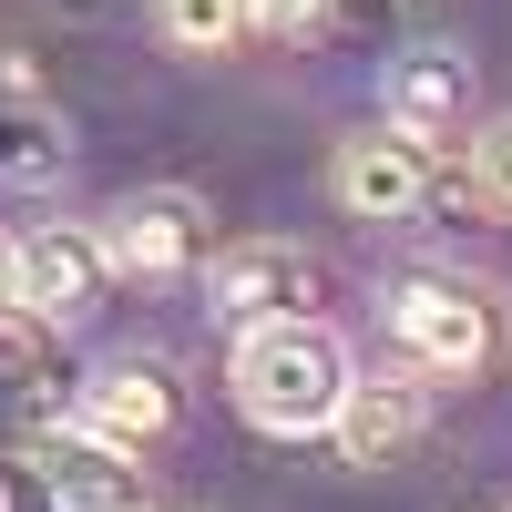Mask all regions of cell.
<instances>
[{
    "mask_svg": "<svg viewBox=\"0 0 512 512\" xmlns=\"http://www.w3.org/2000/svg\"><path fill=\"white\" fill-rule=\"evenodd\" d=\"M205 308H216V328H277V318H308L318 308V256L287 246V236H246L226 246L216 267H205Z\"/></svg>",
    "mask_w": 512,
    "mask_h": 512,
    "instance_id": "3957f363",
    "label": "cell"
},
{
    "mask_svg": "<svg viewBox=\"0 0 512 512\" xmlns=\"http://www.w3.org/2000/svg\"><path fill=\"white\" fill-rule=\"evenodd\" d=\"M410 441H420V379H359L349 410H338V451L369 472V461H390Z\"/></svg>",
    "mask_w": 512,
    "mask_h": 512,
    "instance_id": "7c38bea8",
    "label": "cell"
},
{
    "mask_svg": "<svg viewBox=\"0 0 512 512\" xmlns=\"http://www.w3.org/2000/svg\"><path fill=\"white\" fill-rule=\"evenodd\" d=\"M103 287H113V246H103V226H41V236L11 246V297H21V308H41V318H62V328L93 318Z\"/></svg>",
    "mask_w": 512,
    "mask_h": 512,
    "instance_id": "5b68a950",
    "label": "cell"
},
{
    "mask_svg": "<svg viewBox=\"0 0 512 512\" xmlns=\"http://www.w3.org/2000/svg\"><path fill=\"white\" fill-rule=\"evenodd\" d=\"M103 246H113L123 277H175V267H195V256H205V205L175 195V185L123 195L113 216H103Z\"/></svg>",
    "mask_w": 512,
    "mask_h": 512,
    "instance_id": "52a82bcc",
    "label": "cell"
},
{
    "mask_svg": "<svg viewBox=\"0 0 512 512\" xmlns=\"http://www.w3.org/2000/svg\"><path fill=\"white\" fill-rule=\"evenodd\" d=\"M338 21V0H256V31H277V41H308Z\"/></svg>",
    "mask_w": 512,
    "mask_h": 512,
    "instance_id": "2e32d148",
    "label": "cell"
},
{
    "mask_svg": "<svg viewBox=\"0 0 512 512\" xmlns=\"http://www.w3.org/2000/svg\"><path fill=\"white\" fill-rule=\"evenodd\" d=\"M349 390H359V359H349V338L318 328V318H277V328L236 338V410L256 431H277V441L338 431Z\"/></svg>",
    "mask_w": 512,
    "mask_h": 512,
    "instance_id": "6da1fadb",
    "label": "cell"
},
{
    "mask_svg": "<svg viewBox=\"0 0 512 512\" xmlns=\"http://www.w3.org/2000/svg\"><path fill=\"white\" fill-rule=\"evenodd\" d=\"M328 185H338V205H349L359 226H400V216L431 205V144H420L410 123H369V134L338 144Z\"/></svg>",
    "mask_w": 512,
    "mask_h": 512,
    "instance_id": "277c9868",
    "label": "cell"
},
{
    "mask_svg": "<svg viewBox=\"0 0 512 512\" xmlns=\"http://www.w3.org/2000/svg\"><path fill=\"white\" fill-rule=\"evenodd\" d=\"M400 11H410V0H338V21H369V31H379V21H400Z\"/></svg>",
    "mask_w": 512,
    "mask_h": 512,
    "instance_id": "e0dca14e",
    "label": "cell"
},
{
    "mask_svg": "<svg viewBox=\"0 0 512 512\" xmlns=\"http://www.w3.org/2000/svg\"><path fill=\"white\" fill-rule=\"evenodd\" d=\"M390 338L420 359V369H482L492 359V297L472 287V277H451V267H420V277H400L390 287Z\"/></svg>",
    "mask_w": 512,
    "mask_h": 512,
    "instance_id": "7a4b0ae2",
    "label": "cell"
},
{
    "mask_svg": "<svg viewBox=\"0 0 512 512\" xmlns=\"http://www.w3.org/2000/svg\"><path fill=\"white\" fill-rule=\"evenodd\" d=\"M472 185H482V205H502V216H512V113L482 123V144H472Z\"/></svg>",
    "mask_w": 512,
    "mask_h": 512,
    "instance_id": "9a60e30c",
    "label": "cell"
},
{
    "mask_svg": "<svg viewBox=\"0 0 512 512\" xmlns=\"http://www.w3.org/2000/svg\"><path fill=\"white\" fill-rule=\"evenodd\" d=\"M93 431H113V441H164L175 431V369L164 359H103L93 379H82V400H72Z\"/></svg>",
    "mask_w": 512,
    "mask_h": 512,
    "instance_id": "ba28073f",
    "label": "cell"
},
{
    "mask_svg": "<svg viewBox=\"0 0 512 512\" xmlns=\"http://www.w3.org/2000/svg\"><path fill=\"white\" fill-rule=\"evenodd\" d=\"M0 379H11L21 400H82V379L62 369V318H41V308H21V297H0Z\"/></svg>",
    "mask_w": 512,
    "mask_h": 512,
    "instance_id": "8fae6325",
    "label": "cell"
},
{
    "mask_svg": "<svg viewBox=\"0 0 512 512\" xmlns=\"http://www.w3.org/2000/svg\"><path fill=\"white\" fill-rule=\"evenodd\" d=\"M62 11H72V21H103V11H113V0H62Z\"/></svg>",
    "mask_w": 512,
    "mask_h": 512,
    "instance_id": "ac0fdd59",
    "label": "cell"
},
{
    "mask_svg": "<svg viewBox=\"0 0 512 512\" xmlns=\"http://www.w3.org/2000/svg\"><path fill=\"white\" fill-rule=\"evenodd\" d=\"M0 512H72L62 482L41 472V451H11V461H0Z\"/></svg>",
    "mask_w": 512,
    "mask_h": 512,
    "instance_id": "5bb4252c",
    "label": "cell"
},
{
    "mask_svg": "<svg viewBox=\"0 0 512 512\" xmlns=\"http://www.w3.org/2000/svg\"><path fill=\"white\" fill-rule=\"evenodd\" d=\"M379 103H390V123H410L420 144H441L451 123L472 113V62H461V52H410V62H390Z\"/></svg>",
    "mask_w": 512,
    "mask_h": 512,
    "instance_id": "9c48e42d",
    "label": "cell"
},
{
    "mask_svg": "<svg viewBox=\"0 0 512 512\" xmlns=\"http://www.w3.org/2000/svg\"><path fill=\"white\" fill-rule=\"evenodd\" d=\"M451 512H492V502H451Z\"/></svg>",
    "mask_w": 512,
    "mask_h": 512,
    "instance_id": "ffe728a7",
    "label": "cell"
},
{
    "mask_svg": "<svg viewBox=\"0 0 512 512\" xmlns=\"http://www.w3.org/2000/svg\"><path fill=\"white\" fill-rule=\"evenodd\" d=\"M154 31L175 52H236L256 31V0H154Z\"/></svg>",
    "mask_w": 512,
    "mask_h": 512,
    "instance_id": "4fadbf2b",
    "label": "cell"
},
{
    "mask_svg": "<svg viewBox=\"0 0 512 512\" xmlns=\"http://www.w3.org/2000/svg\"><path fill=\"white\" fill-rule=\"evenodd\" d=\"M62 175H72V123H62V103L11 93V103H0V185L41 195V185H62Z\"/></svg>",
    "mask_w": 512,
    "mask_h": 512,
    "instance_id": "30bf717a",
    "label": "cell"
},
{
    "mask_svg": "<svg viewBox=\"0 0 512 512\" xmlns=\"http://www.w3.org/2000/svg\"><path fill=\"white\" fill-rule=\"evenodd\" d=\"M41 451V472L62 482V502L72 512H144V472H134V441H113V431H93V420H52V431L31 441Z\"/></svg>",
    "mask_w": 512,
    "mask_h": 512,
    "instance_id": "8992f818",
    "label": "cell"
},
{
    "mask_svg": "<svg viewBox=\"0 0 512 512\" xmlns=\"http://www.w3.org/2000/svg\"><path fill=\"white\" fill-rule=\"evenodd\" d=\"M0 297H11V256H0Z\"/></svg>",
    "mask_w": 512,
    "mask_h": 512,
    "instance_id": "d6986e66",
    "label": "cell"
}]
</instances>
